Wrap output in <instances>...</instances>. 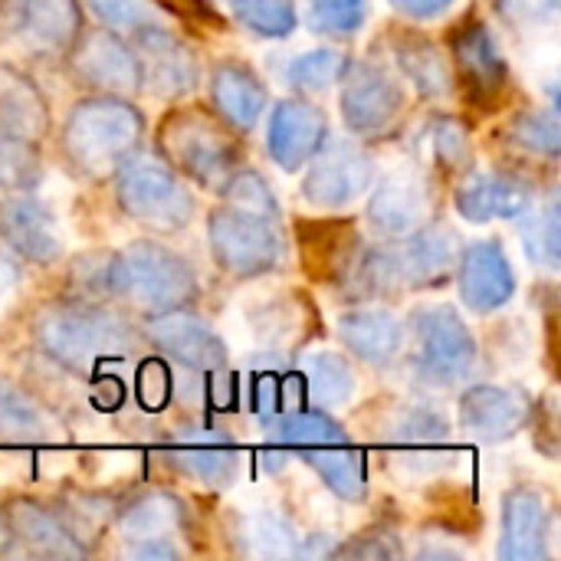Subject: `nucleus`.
I'll return each instance as SVG.
<instances>
[{"instance_id":"1","label":"nucleus","mask_w":561,"mask_h":561,"mask_svg":"<svg viewBox=\"0 0 561 561\" xmlns=\"http://www.w3.org/2000/svg\"><path fill=\"white\" fill-rule=\"evenodd\" d=\"M33 342L46 358L76 375H95L115 358L135 352V329L115 309H105L92 299H62L49 302L33 319Z\"/></svg>"},{"instance_id":"2","label":"nucleus","mask_w":561,"mask_h":561,"mask_svg":"<svg viewBox=\"0 0 561 561\" xmlns=\"http://www.w3.org/2000/svg\"><path fill=\"white\" fill-rule=\"evenodd\" d=\"M145 115L122 95H89L76 102L62 122L59 148L66 161L85 178H108L138 151Z\"/></svg>"},{"instance_id":"3","label":"nucleus","mask_w":561,"mask_h":561,"mask_svg":"<svg viewBox=\"0 0 561 561\" xmlns=\"http://www.w3.org/2000/svg\"><path fill=\"white\" fill-rule=\"evenodd\" d=\"M105 293L148 312L184 309L197 299V270L174 250L138 240L105 260Z\"/></svg>"},{"instance_id":"4","label":"nucleus","mask_w":561,"mask_h":561,"mask_svg":"<svg viewBox=\"0 0 561 561\" xmlns=\"http://www.w3.org/2000/svg\"><path fill=\"white\" fill-rule=\"evenodd\" d=\"M158 154L184 178L207 191H220L237 168L243 148L237 131L207 108H178L158 128Z\"/></svg>"},{"instance_id":"5","label":"nucleus","mask_w":561,"mask_h":561,"mask_svg":"<svg viewBox=\"0 0 561 561\" xmlns=\"http://www.w3.org/2000/svg\"><path fill=\"white\" fill-rule=\"evenodd\" d=\"M115 201L125 217L154 230L178 233L194 217V194L181 181V174L161 158L148 151H131L115 168Z\"/></svg>"},{"instance_id":"6","label":"nucleus","mask_w":561,"mask_h":561,"mask_svg":"<svg viewBox=\"0 0 561 561\" xmlns=\"http://www.w3.org/2000/svg\"><path fill=\"white\" fill-rule=\"evenodd\" d=\"M207 240H210L214 263L233 279H256L263 273H273L286 253L279 220L230 204L210 214Z\"/></svg>"},{"instance_id":"7","label":"nucleus","mask_w":561,"mask_h":561,"mask_svg":"<svg viewBox=\"0 0 561 561\" xmlns=\"http://www.w3.org/2000/svg\"><path fill=\"white\" fill-rule=\"evenodd\" d=\"M414 368L431 385L467 381L477 368V339L454 306H421L411 312Z\"/></svg>"},{"instance_id":"8","label":"nucleus","mask_w":561,"mask_h":561,"mask_svg":"<svg viewBox=\"0 0 561 561\" xmlns=\"http://www.w3.org/2000/svg\"><path fill=\"white\" fill-rule=\"evenodd\" d=\"M450 69H454V85H460L470 105L490 112L506 102L513 85L510 62L483 20H463L460 26H454Z\"/></svg>"},{"instance_id":"9","label":"nucleus","mask_w":561,"mask_h":561,"mask_svg":"<svg viewBox=\"0 0 561 561\" xmlns=\"http://www.w3.org/2000/svg\"><path fill=\"white\" fill-rule=\"evenodd\" d=\"M408 108L404 82L381 62H348L342 76V115L345 125L362 135H385Z\"/></svg>"},{"instance_id":"10","label":"nucleus","mask_w":561,"mask_h":561,"mask_svg":"<svg viewBox=\"0 0 561 561\" xmlns=\"http://www.w3.org/2000/svg\"><path fill=\"white\" fill-rule=\"evenodd\" d=\"M69 69L82 85L102 95L131 99L145 85L135 46L125 43L115 30H79V36L69 43Z\"/></svg>"},{"instance_id":"11","label":"nucleus","mask_w":561,"mask_h":561,"mask_svg":"<svg viewBox=\"0 0 561 561\" xmlns=\"http://www.w3.org/2000/svg\"><path fill=\"white\" fill-rule=\"evenodd\" d=\"M375 181V158L358 141H332L312 154L302 178V197L322 210L355 204Z\"/></svg>"},{"instance_id":"12","label":"nucleus","mask_w":561,"mask_h":561,"mask_svg":"<svg viewBox=\"0 0 561 561\" xmlns=\"http://www.w3.org/2000/svg\"><path fill=\"white\" fill-rule=\"evenodd\" d=\"M145 339L184 371L197 375H220L227 368V342L187 306L151 312L145 322Z\"/></svg>"},{"instance_id":"13","label":"nucleus","mask_w":561,"mask_h":561,"mask_svg":"<svg viewBox=\"0 0 561 561\" xmlns=\"http://www.w3.org/2000/svg\"><path fill=\"white\" fill-rule=\"evenodd\" d=\"M128 36L141 62V82L158 99H181L197 89V79H201L197 53L181 36H174L158 20L138 26Z\"/></svg>"},{"instance_id":"14","label":"nucleus","mask_w":561,"mask_h":561,"mask_svg":"<svg viewBox=\"0 0 561 561\" xmlns=\"http://www.w3.org/2000/svg\"><path fill=\"white\" fill-rule=\"evenodd\" d=\"M164 454L174 470L214 490H227L240 473V447L224 427L214 424L178 427Z\"/></svg>"},{"instance_id":"15","label":"nucleus","mask_w":561,"mask_h":561,"mask_svg":"<svg viewBox=\"0 0 561 561\" xmlns=\"http://www.w3.org/2000/svg\"><path fill=\"white\" fill-rule=\"evenodd\" d=\"M533 398L519 385H473L460 398V431L483 444H503L533 421Z\"/></svg>"},{"instance_id":"16","label":"nucleus","mask_w":561,"mask_h":561,"mask_svg":"<svg viewBox=\"0 0 561 561\" xmlns=\"http://www.w3.org/2000/svg\"><path fill=\"white\" fill-rule=\"evenodd\" d=\"M454 273L463 306L477 316L503 309L516 293V273L500 240H477L470 247H460Z\"/></svg>"},{"instance_id":"17","label":"nucleus","mask_w":561,"mask_h":561,"mask_svg":"<svg viewBox=\"0 0 561 561\" xmlns=\"http://www.w3.org/2000/svg\"><path fill=\"white\" fill-rule=\"evenodd\" d=\"M457 214L470 224L516 220L536 204V187L510 171H467L454 191Z\"/></svg>"},{"instance_id":"18","label":"nucleus","mask_w":561,"mask_h":561,"mask_svg":"<svg viewBox=\"0 0 561 561\" xmlns=\"http://www.w3.org/2000/svg\"><path fill=\"white\" fill-rule=\"evenodd\" d=\"M404 289H437L444 286L460 260V233L444 220H427L394 250Z\"/></svg>"},{"instance_id":"19","label":"nucleus","mask_w":561,"mask_h":561,"mask_svg":"<svg viewBox=\"0 0 561 561\" xmlns=\"http://www.w3.org/2000/svg\"><path fill=\"white\" fill-rule=\"evenodd\" d=\"M329 138V118L316 102L306 99H283L273 105L266 148L283 171H299L312 161V154Z\"/></svg>"},{"instance_id":"20","label":"nucleus","mask_w":561,"mask_h":561,"mask_svg":"<svg viewBox=\"0 0 561 561\" xmlns=\"http://www.w3.org/2000/svg\"><path fill=\"white\" fill-rule=\"evenodd\" d=\"M431 207L434 197L427 178L421 171H394L375 187L368 201V224L388 240H404L431 220Z\"/></svg>"},{"instance_id":"21","label":"nucleus","mask_w":561,"mask_h":561,"mask_svg":"<svg viewBox=\"0 0 561 561\" xmlns=\"http://www.w3.org/2000/svg\"><path fill=\"white\" fill-rule=\"evenodd\" d=\"M0 240L26 263L49 266L62 256V233L53 210L36 201L13 194L0 201Z\"/></svg>"},{"instance_id":"22","label":"nucleus","mask_w":561,"mask_h":561,"mask_svg":"<svg viewBox=\"0 0 561 561\" xmlns=\"http://www.w3.org/2000/svg\"><path fill=\"white\" fill-rule=\"evenodd\" d=\"M552 539V513L539 490L516 486L503 496V536L500 559L503 561H542L549 559Z\"/></svg>"},{"instance_id":"23","label":"nucleus","mask_w":561,"mask_h":561,"mask_svg":"<svg viewBox=\"0 0 561 561\" xmlns=\"http://www.w3.org/2000/svg\"><path fill=\"white\" fill-rule=\"evenodd\" d=\"M0 20L46 49H69L82 30L79 0H0Z\"/></svg>"},{"instance_id":"24","label":"nucleus","mask_w":561,"mask_h":561,"mask_svg":"<svg viewBox=\"0 0 561 561\" xmlns=\"http://www.w3.org/2000/svg\"><path fill=\"white\" fill-rule=\"evenodd\" d=\"M299 250L302 266L312 279L339 286L362 250V237L352 220H309L299 227Z\"/></svg>"},{"instance_id":"25","label":"nucleus","mask_w":561,"mask_h":561,"mask_svg":"<svg viewBox=\"0 0 561 561\" xmlns=\"http://www.w3.org/2000/svg\"><path fill=\"white\" fill-rule=\"evenodd\" d=\"M210 99L233 131H250L266 112L263 79L240 59H220L210 72Z\"/></svg>"},{"instance_id":"26","label":"nucleus","mask_w":561,"mask_h":561,"mask_svg":"<svg viewBox=\"0 0 561 561\" xmlns=\"http://www.w3.org/2000/svg\"><path fill=\"white\" fill-rule=\"evenodd\" d=\"M3 510H7L16 542L26 546V552L43 556V559H82L85 556V549L76 542L66 523L56 516V510H46L30 496H16Z\"/></svg>"},{"instance_id":"27","label":"nucleus","mask_w":561,"mask_h":561,"mask_svg":"<svg viewBox=\"0 0 561 561\" xmlns=\"http://www.w3.org/2000/svg\"><path fill=\"white\" fill-rule=\"evenodd\" d=\"M339 335L355 358L385 368L401 355L404 325L391 309L365 306V309H352L339 319Z\"/></svg>"},{"instance_id":"28","label":"nucleus","mask_w":561,"mask_h":561,"mask_svg":"<svg viewBox=\"0 0 561 561\" xmlns=\"http://www.w3.org/2000/svg\"><path fill=\"white\" fill-rule=\"evenodd\" d=\"M394 447L414 470H431L450 457V421L434 404H414L401 411L394 424Z\"/></svg>"},{"instance_id":"29","label":"nucleus","mask_w":561,"mask_h":561,"mask_svg":"<svg viewBox=\"0 0 561 561\" xmlns=\"http://www.w3.org/2000/svg\"><path fill=\"white\" fill-rule=\"evenodd\" d=\"M391 53L401 76L424 95V99H450L454 95V69L444 49L414 30H398L391 36Z\"/></svg>"},{"instance_id":"30","label":"nucleus","mask_w":561,"mask_h":561,"mask_svg":"<svg viewBox=\"0 0 561 561\" xmlns=\"http://www.w3.org/2000/svg\"><path fill=\"white\" fill-rule=\"evenodd\" d=\"M247 404L250 411L266 421L273 414H283L289 408H299L302 398V375L293 368L283 352H266V358H256L247 371Z\"/></svg>"},{"instance_id":"31","label":"nucleus","mask_w":561,"mask_h":561,"mask_svg":"<svg viewBox=\"0 0 561 561\" xmlns=\"http://www.w3.org/2000/svg\"><path fill=\"white\" fill-rule=\"evenodd\" d=\"M112 519L128 542L161 539V536H174L184 529L187 506L181 496H174L168 490H145L135 500H128L122 510H115Z\"/></svg>"},{"instance_id":"32","label":"nucleus","mask_w":561,"mask_h":561,"mask_svg":"<svg viewBox=\"0 0 561 561\" xmlns=\"http://www.w3.org/2000/svg\"><path fill=\"white\" fill-rule=\"evenodd\" d=\"M417 151L427 171L440 178H463L473 168V145L460 118L437 115L424 125L417 138Z\"/></svg>"},{"instance_id":"33","label":"nucleus","mask_w":561,"mask_h":561,"mask_svg":"<svg viewBox=\"0 0 561 561\" xmlns=\"http://www.w3.org/2000/svg\"><path fill=\"white\" fill-rule=\"evenodd\" d=\"M316 473L319 480L345 503H362L368 496V473H365V457L352 440H335V444H322L312 447L306 454H299Z\"/></svg>"},{"instance_id":"34","label":"nucleus","mask_w":561,"mask_h":561,"mask_svg":"<svg viewBox=\"0 0 561 561\" xmlns=\"http://www.w3.org/2000/svg\"><path fill=\"white\" fill-rule=\"evenodd\" d=\"M53 421L33 394L0 375V440L7 444H43L53 437Z\"/></svg>"},{"instance_id":"35","label":"nucleus","mask_w":561,"mask_h":561,"mask_svg":"<svg viewBox=\"0 0 561 561\" xmlns=\"http://www.w3.org/2000/svg\"><path fill=\"white\" fill-rule=\"evenodd\" d=\"M302 375V391L325 411V408H342L355 394V371L352 362L342 358L339 352H316L299 365Z\"/></svg>"},{"instance_id":"36","label":"nucleus","mask_w":561,"mask_h":561,"mask_svg":"<svg viewBox=\"0 0 561 561\" xmlns=\"http://www.w3.org/2000/svg\"><path fill=\"white\" fill-rule=\"evenodd\" d=\"M39 174H43V161L33 138L0 122V191L26 194L39 184Z\"/></svg>"},{"instance_id":"37","label":"nucleus","mask_w":561,"mask_h":561,"mask_svg":"<svg viewBox=\"0 0 561 561\" xmlns=\"http://www.w3.org/2000/svg\"><path fill=\"white\" fill-rule=\"evenodd\" d=\"M523 217V243L536 266L559 270L561 237H559V197H546L542 204H533Z\"/></svg>"},{"instance_id":"38","label":"nucleus","mask_w":561,"mask_h":561,"mask_svg":"<svg viewBox=\"0 0 561 561\" xmlns=\"http://www.w3.org/2000/svg\"><path fill=\"white\" fill-rule=\"evenodd\" d=\"M348 56L342 49H332V46H319V49H309L302 56H296L289 62V85L296 92H325L332 89L335 82H342L345 69H348Z\"/></svg>"},{"instance_id":"39","label":"nucleus","mask_w":561,"mask_h":561,"mask_svg":"<svg viewBox=\"0 0 561 561\" xmlns=\"http://www.w3.org/2000/svg\"><path fill=\"white\" fill-rule=\"evenodd\" d=\"M230 7L233 16L263 39H286L299 23L296 0H230Z\"/></svg>"},{"instance_id":"40","label":"nucleus","mask_w":561,"mask_h":561,"mask_svg":"<svg viewBox=\"0 0 561 561\" xmlns=\"http://www.w3.org/2000/svg\"><path fill=\"white\" fill-rule=\"evenodd\" d=\"M56 516L66 523V529L76 536V542L89 552L85 536H89V539H102V533H105V526L112 523L115 510H112L108 500H102V496H95V493H69V496L59 503Z\"/></svg>"},{"instance_id":"41","label":"nucleus","mask_w":561,"mask_h":561,"mask_svg":"<svg viewBox=\"0 0 561 561\" xmlns=\"http://www.w3.org/2000/svg\"><path fill=\"white\" fill-rule=\"evenodd\" d=\"M510 141L533 154V158H542V161H556L561 151V131L559 118L552 112H519L513 122H510Z\"/></svg>"},{"instance_id":"42","label":"nucleus","mask_w":561,"mask_h":561,"mask_svg":"<svg viewBox=\"0 0 561 561\" xmlns=\"http://www.w3.org/2000/svg\"><path fill=\"white\" fill-rule=\"evenodd\" d=\"M296 533L276 513H256L243 519V549L263 559H293L296 556Z\"/></svg>"},{"instance_id":"43","label":"nucleus","mask_w":561,"mask_h":561,"mask_svg":"<svg viewBox=\"0 0 561 561\" xmlns=\"http://www.w3.org/2000/svg\"><path fill=\"white\" fill-rule=\"evenodd\" d=\"M306 16L312 33L329 39H348L362 30L368 16L365 0H306Z\"/></svg>"},{"instance_id":"44","label":"nucleus","mask_w":561,"mask_h":561,"mask_svg":"<svg viewBox=\"0 0 561 561\" xmlns=\"http://www.w3.org/2000/svg\"><path fill=\"white\" fill-rule=\"evenodd\" d=\"M224 194V204L230 207H240V210H250V214H263V217H273L279 220V204H276V194L270 191L266 178L253 168H237L230 174V181L217 191Z\"/></svg>"},{"instance_id":"45","label":"nucleus","mask_w":561,"mask_h":561,"mask_svg":"<svg viewBox=\"0 0 561 561\" xmlns=\"http://www.w3.org/2000/svg\"><path fill=\"white\" fill-rule=\"evenodd\" d=\"M89 10L115 33H135L154 20L151 0H89Z\"/></svg>"},{"instance_id":"46","label":"nucleus","mask_w":561,"mask_h":561,"mask_svg":"<svg viewBox=\"0 0 561 561\" xmlns=\"http://www.w3.org/2000/svg\"><path fill=\"white\" fill-rule=\"evenodd\" d=\"M138 401L148 411H161L171 401V375L164 362L151 358L138 368Z\"/></svg>"},{"instance_id":"47","label":"nucleus","mask_w":561,"mask_h":561,"mask_svg":"<svg viewBox=\"0 0 561 561\" xmlns=\"http://www.w3.org/2000/svg\"><path fill=\"white\" fill-rule=\"evenodd\" d=\"M158 7H164L171 16L184 20L191 30L207 33V30H224V16L207 3V0H158Z\"/></svg>"},{"instance_id":"48","label":"nucleus","mask_w":561,"mask_h":561,"mask_svg":"<svg viewBox=\"0 0 561 561\" xmlns=\"http://www.w3.org/2000/svg\"><path fill=\"white\" fill-rule=\"evenodd\" d=\"M500 10L513 23L539 26V23H552L559 16V0H500Z\"/></svg>"},{"instance_id":"49","label":"nucleus","mask_w":561,"mask_h":561,"mask_svg":"<svg viewBox=\"0 0 561 561\" xmlns=\"http://www.w3.org/2000/svg\"><path fill=\"white\" fill-rule=\"evenodd\" d=\"M404 549L394 542V536L388 533H365L358 542H348V546H339L335 559L348 556V559H398Z\"/></svg>"},{"instance_id":"50","label":"nucleus","mask_w":561,"mask_h":561,"mask_svg":"<svg viewBox=\"0 0 561 561\" xmlns=\"http://www.w3.org/2000/svg\"><path fill=\"white\" fill-rule=\"evenodd\" d=\"M398 13L411 16V20H437L444 16L457 0H388Z\"/></svg>"},{"instance_id":"51","label":"nucleus","mask_w":561,"mask_h":561,"mask_svg":"<svg viewBox=\"0 0 561 561\" xmlns=\"http://www.w3.org/2000/svg\"><path fill=\"white\" fill-rule=\"evenodd\" d=\"M128 556H131V559H178L181 552L171 546V536H161V539L131 542V546H128Z\"/></svg>"},{"instance_id":"52","label":"nucleus","mask_w":561,"mask_h":561,"mask_svg":"<svg viewBox=\"0 0 561 561\" xmlns=\"http://www.w3.org/2000/svg\"><path fill=\"white\" fill-rule=\"evenodd\" d=\"M335 552H339V542H335L329 533H325V536H322V533L306 536V542L296 546V556H299V559H325V556L335 559Z\"/></svg>"},{"instance_id":"53","label":"nucleus","mask_w":561,"mask_h":561,"mask_svg":"<svg viewBox=\"0 0 561 561\" xmlns=\"http://www.w3.org/2000/svg\"><path fill=\"white\" fill-rule=\"evenodd\" d=\"M13 546H16V536H13V529H10L7 510L0 506V556H10V552H13Z\"/></svg>"},{"instance_id":"54","label":"nucleus","mask_w":561,"mask_h":561,"mask_svg":"<svg viewBox=\"0 0 561 561\" xmlns=\"http://www.w3.org/2000/svg\"><path fill=\"white\" fill-rule=\"evenodd\" d=\"M13 283H16V270H13L10 256L0 253V293H3L7 286H13Z\"/></svg>"}]
</instances>
